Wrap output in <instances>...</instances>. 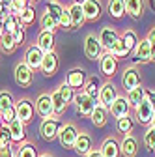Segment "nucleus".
Instances as JSON below:
<instances>
[{
	"label": "nucleus",
	"instance_id": "obj_1",
	"mask_svg": "<svg viewBox=\"0 0 155 157\" xmlns=\"http://www.w3.org/2000/svg\"><path fill=\"white\" fill-rule=\"evenodd\" d=\"M62 125H64V124L60 122V118H54V116L45 118V120L41 122V125H40V135H41V139L47 140V142L58 139V133H60Z\"/></svg>",
	"mask_w": 155,
	"mask_h": 157
},
{
	"label": "nucleus",
	"instance_id": "obj_2",
	"mask_svg": "<svg viewBox=\"0 0 155 157\" xmlns=\"http://www.w3.org/2000/svg\"><path fill=\"white\" fill-rule=\"evenodd\" d=\"M13 77H15V82L21 86V88H28L32 86L34 82V69L23 60V62H19L13 69Z\"/></svg>",
	"mask_w": 155,
	"mask_h": 157
},
{
	"label": "nucleus",
	"instance_id": "obj_3",
	"mask_svg": "<svg viewBox=\"0 0 155 157\" xmlns=\"http://www.w3.org/2000/svg\"><path fill=\"white\" fill-rule=\"evenodd\" d=\"M73 103H75L77 112H79L81 116H88V118L92 116V112H93L95 105H97V101L92 99V97H90L86 92H77V94H75Z\"/></svg>",
	"mask_w": 155,
	"mask_h": 157
},
{
	"label": "nucleus",
	"instance_id": "obj_4",
	"mask_svg": "<svg viewBox=\"0 0 155 157\" xmlns=\"http://www.w3.org/2000/svg\"><path fill=\"white\" fill-rule=\"evenodd\" d=\"M15 109H17V120L23 122V124H30L34 120V114H36V107L34 103L28 99V97H23L15 103Z\"/></svg>",
	"mask_w": 155,
	"mask_h": 157
},
{
	"label": "nucleus",
	"instance_id": "obj_5",
	"mask_svg": "<svg viewBox=\"0 0 155 157\" xmlns=\"http://www.w3.org/2000/svg\"><path fill=\"white\" fill-rule=\"evenodd\" d=\"M77 136H79V129H77L73 124H64L60 133H58V140H60L62 148L71 150L77 142Z\"/></svg>",
	"mask_w": 155,
	"mask_h": 157
},
{
	"label": "nucleus",
	"instance_id": "obj_6",
	"mask_svg": "<svg viewBox=\"0 0 155 157\" xmlns=\"http://www.w3.org/2000/svg\"><path fill=\"white\" fill-rule=\"evenodd\" d=\"M153 116H155V110H153V107L149 105L148 99L140 101L137 107H134V118H137V122L140 125H151Z\"/></svg>",
	"mask_w": 155,
	"mask_h": 157
},
{
	"label": "nucleus",
	"instance_id": "obj_7",
	"mask_svg": "<svg viewBox=\"0 0 155 157\" xmlns=\"http://www.w3.org/2000/svg\"><path fill=\"white\" fill-rule=\"evenodd\" d=\"M86 81H88V77H86V69L84 67H75V69L67 71V75H66V84L69 88H73V90L84 88Z\"/></svg>",
	"mask_w": 155,
	"mask_h": 157
},
{
	"label": "nucleus",
	"instance_id": "obj_8",
	"mask_svg": "<svg viewBox=\"0 0 155 157\" xmlns=\"http://www.w3.org/2000/svg\"><path fill=\"white\" fill-rule=\"evenodd\" d=\"M133 62L134 64H148L151 62V43L148 41V39H140L138 45L134 47L133 51Z\"/></svg>",
	"mask_w": 155,
	"mask_h": 157
},
{
	"label": "nucleus",
	"instance_id": "obj_9",
	"mask_svg": "<svg viewBox=\"0 0 155 157\" xmlns=\"http://www.w3.org/2000/svg\"><path fill=\"white\" fill-rule=\"evenodd\" d=\"M101 51H103V47H101V43H99V39L95 37L93 34H88L86 36V39H84V54H86V58L88 60H99L101 58Z\"/></svg>",
	"mask_w": 155,
	"mask_h": 157
},
{
	"label": "nucleus",
	"instance_id": "obj_10",
	"mask_svg": "<svg viewBox=\"0 0 155 157\" xmlns=\"http://www.w3.org/2000/svg\"><path fill=\"white\" fill-rule=\"evenodd\" d=\"M140 82H142V77H140V71L134 67V66H129V67H125L123 69V75H122V84H123V88L129 92V90H133V88H137V86H140Z\"/></svg>",
	"mask_w": 155,
	"mask_h": 157
},
{
	"label": "nucleus",
	"instance_id": "obj_11",
	"mask_svg": "<svg viewBox=\"0 0 155 157\" xmlns=\"http://www.w3.org/2000/svg\"><path fill=\"white\" fill-rule=\"evenodd\" d=\"M82 11H84L86 21H90V23L99 21L101 15H103V4H101V0H86V2L82 4Z\"/></svg>",
	"mask_w": 155,
	"mask_h": 157
},
{
	"label": "nucleus",
	"instance_id": "obj_12",
	"mask_svg": "<svg viewBox=\"0 0 155 157\" xmlns=\"http://www.w3.org/2000/svg\"><path fill=\"white\" fill-rule=\"evenodd\" d=\"M116 99H118V90H116V86H114L112 82H105V84H101L97 103L103 105V107H107V109H110V105H112Z\"/></svg>",
	"mask_w": 155,
	"mask_h": 157
},
{
	"label": "nucleus",
	"instance_id": "obj_13",
	"mask_svg": "<svg viewBox=\"0 0 155 157\" xmlns=\"http://www.w3.org/2000/svg\"><path fill=\"white\" fill-rule=\"evenodd\" d=\"M43 56L45 52L37 47V45H30L25 52V62L36 71V69H41V64H43Z\"/></svg>",
	"mask_w": 155,
	"mask_h": 157
},
{
	"label": "nucleus",
	"instance_id": "obj_14",
	"mask_svg": "<svg viewBox=\"0 0 155 157\" xmlns=\"http://www.w3.org/2000/svg\"><path fill=\"white\" fill-rule=\"evenodd\" d=\"M122 36L116 32V28L114 26H103L101 28V32H99V36H97V39H99V43H101V47L108 52L110 51V47L118 41Z\"/></svg>",
	"mask_w": 155,
	"mask_h": 157
},
{
	"label": "nucleus",
	"instance_id": "obj_15",
	"mask_svg": "<svg viewBox=\"0 0 155 157\" xmlns=\"http://www.w3.org/2000/svg\"><path fill=\"white\" fill-rule=\"evenodd\" d=\"M58 67H60V58H58V54L52 51V52H45V56H43V64H41V73L45 75V77H52L56 71H58Z\"/></svg>",
	"mask_w": 155,
	"mask_h": 157
},
{
	"label": "nucleus",
	"instance_id": "obj_16",
	"mask_svg": "<svg viewBox=\"0 0 155 157\" xmlns=\"http://www.w3.org/2000/svg\"><path fill=\"white\" fill-rule=\"evenodd\" d=\"M99 69H101V73L105 77H110L112 78L116 75V71H118V60H116L110 52H105L99 58Z\"/></svg>",
	"mask_w": 155,
	"mask_h": 157
},
{
	"label": "nucleus",
	"instance_id": "obj_17",
	"mask_svg": "<svg viewBox=\"0 0 155 157\" xmlns=\"http://www.w3.org/2000/svg\"><path fill=\"white\" fill-rule=\"evenodd\" d=\"M36 112L40 114L43 120L45 118H51L54 116V110H52V99H51V94H41L36 101Z\"/></svg>",
	"mask_w": 155,
	"mask_h": 157
},
{
	"label": "nucleus",
	"instance_id": "obj_18",
	"mask_svg": "<svg viewBox=\"0 0 155 157\" xmlns=\"http://www.w3.org/2000/svg\"><path fill=\"white\" fill-rule=\"evenodd\" d=\"M110 116H114L116 120L118 118H123V116H127L129 114V110H131V105H129V101H127V97H123V95H118V99H116L112 105H110Z\"/></svg>",
	"mask_w": 155,
	"mask_h": 157
},
{
	"label": "nucleus",
	"instance_id": "obj_19",
	"mask_svg": "<svg viewBox=\"0 0 155 157\" xmlns=\"http://www.w3.org/2000/svg\"><path fill=\"white\" fill-rule=\"evenodd\" d=\"M120 150L123 157H137L138 153V140L134 139L133 135H125L122 142H120Z\"/></svg>",
	"mask_w": 155,
	"mask_h": 157
},
{
	"label": "nucleus",
	"instance_id": "obj_20",
	"mask_svg": "<svg viewBox=\"0 0 155 157\" xmlns=\"http://www.w3.org/2000/svg\"><path fill=\"white\" fill-rule=\"evenodd\" d=\"M101 155L103 157H120L122 155V150H120V142L114 139V136H108V139L103 140L101 148H99Z\"/></svg>",
	"mask_w": 155,
	"mask_h": 157
},
{
	"label": "nucleus",
	"instance_id": "obj_21",
	"mask_svg": "<svg viewBox=\"0 0 155 157\" xmlns=\"http://www.w3.org/2000/svg\"><path fill=\"white\" fill-rule=\"evenodd\" d=\"M73 150L79 153V155H88V153L93 150V140H92V136H90L88 133H79Z\"/></svg>",
	"mask_w": 155,
	"mask_h": 157
},
{
	"label": "nucleus",
	"instance_id": "obj_22",
	"mask_svg": "<svg viewBox=\"0 0 155 157\" xmlns=\"http://www.w3.org/2000/svg\"><path fill=\"white\" fill-rule=\"evenodd\" d=\"M8 127H9V133H11L13 144H23V142H26V124L15 120V122H11Z\"/></svg>",
	"mask_w": 155,
	"mask_h": 157
},
{
	"label": "nucleus",
	"instance_id": "obj_23",
	"mask_svg": "<svg viewBox=\"0 0 155 157\" xmlns=\"http://www.w3.org/2000/svg\"><path fill=\"white\" fill-rule=\"evenodd\" d=\"M67 10H69V15H71V26H73V30L81 28V26L86 23V17H84L82 6L77 4V2H73L71 6H67Z\"/></svg>",
	"mask_w": 155,
	"mask_h": 157
},
{
	"label": "nucleus",
	"instance_id": "obj_24",
	"mask_svg": "<svg viewBox=\"0 0 155 157\" xmlns=\"http://www.w3.org/2000/svg\"><path fill=\"white\" fill-rule=\"evenodd\" d=\"M54 43H56V39H54V32H45L41 30L40 36H37V47H40L43 52H52L54 51Z\"/></svg>",
	"mask_w": 155,
	"mask_h": 157
},
{
	"label": "nucleus",
	"instance_id": "obj_25",
	"mask_svg": "<svg viewBox=\"0 0 155 157\" xmlns=\"http://www.w3.org/2000/svg\"><path fill=\"white\" fill-rule=\"evenodd\" d=\"M90 118H92V124H93L95 127H105V125H107V122H108V109L97 103Z\"/></svg>",
	"mask_w": 155,
	"mask_h": 157
},
{
	"label": "nucleus",
	"instance_id": "obj_26",
	"mask_svg": "<svg viewBox=\"0 0 155 157\" xmlns=\"http://www.w3.org/2000/svg\"><path fill=\"white\" fill-rule=\"evenodd\" d=\"M125 13L138 21L144 15V0H125Z\"/></svg>",
	"mask_w": 155,
	"mask_h": 157
},
{
	"label": "nucleus",
	"instance_id": "obj_27",
	"mask_svg": "<svg viewBox=\"0 0 155 157\" xmlns=\"http://www.w3.org/2000/svg\"><path fill=\"white\" fill-rule=\"evenodd\" d=\"M51 99H52V110H54V114L56 116H62L64 112H66V109L69 107L66 101H64V97H62V94L58 92V88L51 94Z\"/></svg>",
	"mask_w": 155,
	"mask_h": 157
},
{
	"label": "nucleus",
	"instance_id": "obj_28",
	"mask_svg": "<svg viewBox=\"0 0 155 157\" xmlns=\"http://www.w3.org/2000/svg\"><path fill=\"white\" fill-rule=\"evenodd\" d=\"M99 90H101L99 78H97V77H90L88 81H86V84H84V90H82V92H86L92 99L97 101V99H99Z\"/></svg>",
	"mask_w": 155,
	"mask_h": 157
},
{
	"label": "nucleus",
	"instance_id": "obj_29",
	"mask_svg": "<svg viewBox=\"0 0 155 157\" xmlns=\"http://www.w3.org/2000/svg\"><path fill=\"white\" fill-rule=\"evenodd\" d=\"M125 97H127V101H129V105H131V107H137L140 101H144V99H146V88H142V84H140V86H137V88L129 90Z\"/></svg>",
	"mask_w": 155,
	"mask_h": 157
},
{
	"label": "nucleus",
	"instance_id": "obj_30",
	"mask_svg": "<svg viewBox=\"0 0 155 157\" xmlns=\"http://www.w3.org/2000/svg\"><path fill=\"white\" fill-rule=\"evenodd\" d=\"M107 8H108L110 17L120 19V17H123V15H125V0H108Z\"/></svg>",
	"mask_w": 155,
	"mask_h": 157
},
{
	"label": "nucleus",
	"instance_id": "obj_31",
	"mask_svg": "<svg viewBox=\"0 0 155 157\" xmlns=\"http://www.w3.org/2000/svg\"><path fill=\"white\" fill-rule=\"evenodd\" d=\"M0 49H2V52H6V54H13V52H15V49H17V43H15V37H13V34H9V32H4V36L0 37Z\"/></svg>",
	"mask_w": 155,
	"mask_h": 157
},
{
	"label": "nucleus",
	"instance_id": "obj_32",
	"mask_svg": "<svg viewBox=\"0 0 155 157\" xmlns=\"http://www.w3.org/2000/svg\"><path fill=\"white\" fill-rule=\"evenodd\" d=\"M116 127H118L120 133H123V136H125V135H131V133H133V127H134V120L127 114V116H123V118H118Z\"/></svg>",
	"mask_w": 155,
	"mask_h": 157
},
{
	"label": "nucleus",
	"instance_id": "obj_33",
	"mask_svg": "<svg viewBox=\"0 0 155 157\" xmlns=\"http://www.w3.org/2000/svg\"><path fill=\"white\" fill-rule=\"evenodd\" d=\"M108 52H110V54H112V56L116 58V60H120V58H125V56H127V54H129L131 51L127 49V45L123 43V39L120 37L118 41H116V43H114V45L110 47V51H108Z\"/></svg>",
	"mask_w": 155,
	"mask_h": 157
},
{
	"label": "nucleus",
	"instance_id": "obj_34",
	"mask_svg": "<svg viewBox=\"0 0 155 157\" xmlns=\"http://www.w3.org/2000/svg\"><path fill=\"white\" fill-rule=\"evenodd\" d=\"M49 13H51V17L54 19L56 23H60V19H62V13H64V6L58 2V0H49V4H47V8H45Z\"/></svg>",
	"mask_w": 155,
	"mask_h": 157
},
{
	"label": "nucleus",
	"instance_id": "obj_35",
	"mask_svg": "<svg viewBox=\"0 0 155 157\" xmlns=\"http://www.w3.org/2000/svg\"><path fill=\"white\" fill-rule=\"evenodd\" d=\"M40 25H41V28H43L45 32H56V28L60 26V25H58V23L54 21V19L51 17V13H49L47 10H45V11H43V15H41Z\"/></svg>",
	"mask_w": 155,
	"mask_h": 157
},
{
	"label": "nucleus",
	"instance_id": "obj_36",
	"mask_svg": "<svg viewBox=\"0 0 155 157\" xmlns=\"http://www.w3.org/2000/svg\"><path fill=\"white\" fill-rule=\"evenodd\" d=\"M17 157H40V153L32 142H23L17 150Z\"/></svg>",
	"mask_w": 155,
	"mask_h": 157
},
{
	"label": "nucleus",
	"instance_id": "obj_37",
	"mask_svg": "<svg viewBox=\"0 0 155 157\" xmlns=\"http://www.w3.org/2000/svg\"><path fill=\"white\" fill-rule=\"evenodd\" d=\"M19 21H21V25H23V26L32 25V23L36 21V10H34L32 6H26V8L21 11V15H19Z\"/></svg>",
	"mask_w": 155,
	"mask_h": 157
},
{
	"label": "nucleus",
	"instance_id": "obj_38",
	"mask_svg": "<svg viewBox=\"0 0 155 157\" xmlns=\"http://www.w3.org/2000/svg\"><path fill=\"white\" fill-rule=\"evenodd\" d=\"M122 39H123V43L127 45V49H129V51H134V47H137V45H138V41H140L134 30H125V32H123V36H122Z\"/></svg>",
	"mask_w": 155,
	"mask_h": 157
},
{
	"label": "nucleus",
	"instance_id": "obj_39",
	"mask_svg": "<svg viewBox=\"0 0 155 157\" xmlns=\"http://www.w3.org/2000/svg\"><path fill=\"white\" fill-rule=\"evenodd\" d=\"M13 105H15V99H13L11 92H8V90H2V92H0V112H4L6 109H9V107H13Z\"/></svg>",
	"mask_w": 155,
	"mask_h": 157
},
{
	"label": "nucleus",
	"instance_id": "obj_40",
	"mask_svg": "<svg viewBox=\"0 0 155 157\" xmlns=\"http://www.w3.org/2000/svg\"><path fill=\"white\" fill-rule=\"evenodd\" d=\"M144 146H146V150L155 151V129L153 127H148L144 133Z\"/></svg>",
	"mask_w": 155,
	"mask_h": 157
},
{
	"label": "nucleus",
	"instance_id": "obj_41",
	"mask_svg": "<svg viewBox=\"0 0 155 157\" xmlns=\"http://www.w3.org/2000/svg\"><path fill=\"white\" fill-rule=\"evenodd\" d=\"M19 23H21V21H19V17H17V15L8 13V15L4 17V30L9 32V34H13V30H15V26H17Z\"/></svg>",
	"mask_w": 155,
	"mask_h": 157
},
{
	"label": "nucleus",
	"instance_id": "obj_42",
	"mask_svg": "<svg viewBox=\"0 0 155 157\" xmlns=\"http://www.w3.org/2000/svg\"><path fill=\"white\" fill-rule=\"evenodd\" d=\"M0 114H2V122H4V125H9L11 122L17 120V109H15V105L9 107V109H6L4 112H0Z\"/></svg>",
	"mask_w": 155,
	"mask_h": 157
},
{
	"label": "nucleus",
	"instance_id": "obj_43",
	"mask_svg": "<svg viewBox=\"0 0 155 157\" xmlns=\"http://www.w3.org/2000/svg\"><path fill=\"white\" fill-rule=\"evenodd\" d=\"M58 92L62 94V97H64V101H66L67 105H69V103H71V101L75 99V94H77V92H75L73 88H69V86H67L66 82H64V84H62L60 88H58Z\"/></svg>",
	"mask_w": 155,
	"mask_h": 157
},
{
	"label": "nucleus",
	"instance_id": "obj_44",
	"mask_svg": "<svg viewBox=\"0 0 155 157\" xmlns=\"http://www.w3.org/2000/svg\"><path fill=\"white\" fill-rule=\"evenodd\" d=\"M13 140H11V133H9V127L4 125L0 129V146H11Z\"/></svg>",
	"mask_w": 155,
	"mask_h": 157
},
{
	"label": "nucleus",
	"instance_id": "obj_45",
	"mask_svg": "<svg viewBox=\"0 0 155 157\" xmlns=\"http://www.w3.org/2000/svg\"><path fill=\"white\" fill-rule=\"evenodd\" d=\"M13 37H15V43H17V47L25 43V37H26V34H25V26H23L21 23H19V25L15 26V30H13Z\"/></svg>",
	"mask_w": 155,
	"mask_h": 157
},
{
	"label": "nucleus",
	"instance_id": "obj_46",
	"mask_svg": "<svg viewBox=\"0 0 155 157\" xmlns=\"http://www.w3.org/2000/svg\"><path fill=\"white\" fill-rule=\"evenodd\" d=\"M58 25H60L64 30H73V26H71V15H69V10H67V8L64 10L62 19H60V23H58Z\"/></svg>",
	"mask_w": 155,
	"mask_h": 157
},
{
	"label": "nucleus",
	"instance_id": "obj_47",
	"mask_svg": "<svg viewBox=\"0 0 155 157\" xmlns=\"http://www.w3.org/2000/svg\"><path fill=\"white\" fill-rule=\"evenodd\" d=\"M0 157H17V151H13L11 146H2L0 148Z\"/></svg>",
	"mask_w": 155,
	"mask_h": 157
},
{
	"label": "nucleus",
	"instance_id": "obj_48",
	"mask_svg": "<svg viewBox=\"0 0 155 157\" xmlns=\"http://www.w3.org/2000/svg\"><path fill=\"white\" fill-rule=\"evenodd\" d=\"M146 99L149 101V105H151L153 110H155V90H146Z\"/></svg>",
	"mask_w": 155,
	"mask_h": 157
},
{
	"label": "nucleus",
	"instance_id": "obj_49",
	"mask_svg": "<svg viewBox=\"0 0 155 157\" xmlns=\"http://www.w3.org/2000/svg\"><path fill=\"white\" fill-rule=\"evenodd\" d=\"M146 39H148V41H149L151 45H155V26H151V28H149V32H148Z\"/></svg>",
	"mask_w": 155,
	"mask_h": 157
},
{
	"label": "nucleus",
	"instance_id": "obj_50",
	"mask_svg": "<svg viewBox=\"0 0 155 157\" xmlns=\"http://www.w3.org/2000/svg\"><path fill=\"white\" fill-rule=\"evenodd\" d=\"M86 157H103V155H101V151H99V150H92Z\"/></svg>",
	"mask_w": 155,
	"mask_h": 157
},
{
	"label": "nucleus",
	"instance_id": "obj_51",
	"mask_svg": "<svg viewBox=\"0 0 155 157\" xmlns=\"http://www.w3.org/2000/svg\"><path fill=\"white\" fill-rule=\"evenodd\" d=\"M4 32H6L4 30V17H0V37L4 36Z\"/></svg>",
	"mask_w": 155,
	"mask_h": 157
},
{
	"label": "nucleus",
	"instance_id": "obj_52",
	"mask_svg": "<svg viewBox=\"0 0 155 157\" xmlns=\"http://www.w3.org/2000/svg\"><path fill=\"white\" fill-rule=\"evenodd\" d=\"M2 4H4V6H6L8 10H9V6L13 4V0H2Z\"/></svg>",
	"mask_w": 155,
	"mask_h": 157
},
{
	"label": "nucleus",
	"instance_id": "obj_53",
	"mask_svg": "<svg viewBox=\"0 0 155 157\" xmlns=\"http://www.w3.org/2000/svg\"><path fill=\"white\" fill-rule=\"evenodd\" d=\"M151 62H155V45H151Z\"/></svg>",
	"mask_w": 155,
	"mask_h": 157
},
{
	"label": "nucleus",
	"instance_id": "obj_54",
	"mask_svg": "<svg viewBox=\"0 0 155 157\" xmlns=\"http://www.w3.org/2000/svg\"><path fill=\"white\" fill-rule=\"evenodd\" d=\"M148 2H149V8L155 11V0H148Z\"/></svg>",
	"mask_w": 155,
	"mask_h": 157
},
{
	"label": "nucleus",
	"instance_id": "obj_55",
	"mask_svg": "<svg viewBox=\"0 0 155 157\" xmlns=\"http://www.w3.org/2000/svg\"><path fill=\"white\" fill-rule=\"evenodd\" d=\"M4 127V122H2V114H0V129Z\"/></svg>",
	"mask_w": 155,
	"mask_h": 157
},
{
	"label": "nucleus",
	"instance_id": "obj_56",
	"mask_svg": "<svg viewBox=\"0 0 155 157\" xmlns=\"http://www.w3.org/2000/svg\"><path fill=\"white\" fill-rule=\"evenodd\" d=\"M75 2H77V4H81V6H82V4L86 2V0H75Z\"/></svg>",
	"mask_w": 155,
	"mask_h": 157
},
{
	"label": "nucleus",
	"instance_id": "obj_57",
	"mask_svg": "<svg viewBox=\"0 0 155 157\" xmlns=\"http://www.w3.org/2000/svg\"><path fill=\"white\" fill-rule=\"evenodd\" d=\"M149 127H153V129H155V116H153V120H151V125H149Z\"/></svg>",
	"mask_w": 155,
	"mask_h": 157
},
{
	"label": "nucleus",
	"instance_id": "obj_58",
	"mask_svg": "<svg viewBox=\"0 0 155 157\" xmlns=\"http://www.w3.org/2000/svg\"><path fill=\"white\" fill-rule=\"evenodd\" d=\"M40 157H52V155H49V153H43V155H40Z\"/></svg>",
	"mask_w": 155,
	"mask_h": 157
},
{
	"label": "nucleus",
	"instance_id": "obj_59",
	"mask_svg": "<svg viewBox=\"0 0 155 157\" xmlns=\"http://www.w3.org/2000/svg\"><path fill=\"white\" fill-rule=\"evenodd\" d=\"M0 2H2V0H0Z\"/></svg>",
	"mask_w": 155,
	"mask_h": 157
},
{
	"label": "nucleus",
	"instance_id": "obj_60",
	"mask_svg": "<svg viewBox=\"0 0 155 157\" xmlns=\"http://www.w3.org/2000/svg\"><path fill=\"white\" fill-rule=\"evenodd\" d=\"M0 148H2V146H0Z\"/></svg>",
	"mask_w": 155,
	"mask_h": 157
}]
</instances>
